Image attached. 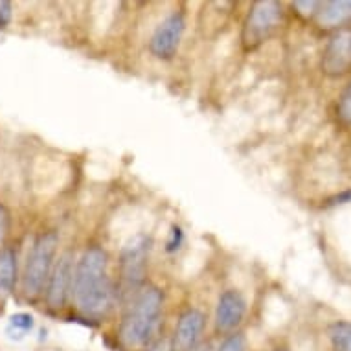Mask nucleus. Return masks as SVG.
Segmentation results:
<instances>
[{"label":"nucleus","instance_id":"4be33fe9","mask_svg":"<svg viewBox=\"0 0 351 351\" xmlns=\"http://www.w3.org/2000/svg\"><path fill=\"white\" fill-rule=\"evenodd\" d=\"M193 351H213V350H212V344H201V346H197Z\"/></svg>","mask_w":351,"mask_h":351},{"label":"nucleus","instance_id":"9b49d317","mask_svg":"<svg viewBox=\"0 0 351 351\" xmlns=\"http://www.w3.org/2000/svg\"><path fill=\"white\" fill-rule=\"evenodd\" d=\"M320 28L333 29L351 23V0H329L322 2L317 13Z\"/></svg>","mask_w":351,"mask_h":351},{"label":"nucleus","instance_id":"6ab92c4d","mask_svg":"<svg viewBox=\"0 0 351 351\" xmlns=\"http://www.w3.org/2000/svg\"><path fill=\"white\" fill-rule=\"evenodd\" d=\"M13 8L10 2H0V28H6L12 23Z\"/></svg>","mask_w":351,"mask_h":351},{"label":"nucleus","instance_id":"9d476101","mask_svg":"<svg viewBox=\"0 0 351 351\" xmlns=\"http://www.w3.org/2000/svg\"><path fill=\"white\" fill-rule=\"evenodd\" d=\"M206 326V317L199 309H186L179 317L173 333L171 351H193L199 346Z\"/></svg>","mask_w":351,"mask_h":351},{"label":"nucleus","instance_id":"4468645a","mask_svg":"<svg viewBox=\"0 0 351 351\" xmlns=\"http://www.w3.org/2000/svg\"><path fill=\"white\" fill-rule=\"evenodd\" d=\"M217 351H247V339L243 333H230L226 337Z\"/></svg>","mask_w":351,"mask_h":351},{"label":"nucleus","instance_id":"5701e85b","mask_svg":"<svg viewBox=\"0 0 351 351\" xmlns=\"http://www.w3.org/2000/svg\"><path fill=\"white\" fill-rule=\"evenodd\" d=\"M274 351H285V350H274Z\"/></svg>","mask_w":351,"mask_h":351},{"label":"nucleus","instance_id":"412c9836","mask_svg":"<svg viewBox=\"0 0 351 351\" xmlns=\"http://www.w3.org/2000/svg\"><path fill=\"white\" fill-rule=\"evenodd\" d=\"M348 202H351V188L328 199V206H339V204H348Z\"/></svg>","mask_w":351,"mask_h":351},{"label":"nucleus","instance_id":"f8f14e48","mask_svg":"<svg viewBox=\"0 0 351 351\" xmlns=\"http://www.w3.org/2000/svg\"><path fill=\"white\" fill-rule=\"evenodd\" d=\"M17 283V252L6 247L0 250V298L10 296Z\"/></svg>","mask_w":351,"mask_h":351},{"label":"nucleus","instance_id":"f257e3e1","mask_svg":"<svg viewBox=\"0 0 351 351\" xmlns=\"http://www.w3.org/2000/svg\"><path fill=\"white\" fill-rule=\"evenodd\" d=\"M107 263V252L101 247H88L75 263L72 294L77 309L88 318H104L114 304Z\"/></svg>","mask_w":351,"mask_h":351},{"label":"nucleus","instance_id":"ddd939ff","mask_svg":"<svg viewBox=\"0 0 351 351\" xmlns=\"http://www.w3.org/2000/svg\"><path fill=\"white\" fill-rule=\"evenodd\" d=\"M329 340L335 351H351V322H337L329 328Z\"/></svg>","mask_w":351,"mask_h":351},{"label":"nucleus","instance_id":"f03ea898","mask_svg":"<svg viewBox=\"0 0 351 351\" xmlns=\"http://www.w3.org/2000/svg\"><path fill=\"white\" fill-rule=\"evenodd\" d=\"M164 294L158 287H142L121 320L120 340L127 350L138 351L149 344L160 322Z\"/></svg>","mask_w":351,"mask_h":351},{"label":"nucleus","instance_id":"2eb2a0df","mask_svg":"<svg viewBox=\"0 0 351 351\" xmlns=\"http://www.w3.org/2000/svg\"><path fill=\"white\" fill-rule=\"evenodd\" d=\"M337 112H339L340 120L351 125V83L348 85L344 93H342V96H340L339 105H337Z\"/></svg>","mask_w":351,"mask_h":351},{"label":"nucleus","instance_id":"1a4fd4ad","mask_svg":"<svg viewBox=\"0 0 351 351\" xmlns=\"http://www.w3.org/2000/svg\"><path fill=\"white\" fill-rule=\"evenodd\" d=\"M324 74L337 77L351 70V28H344L329 39L322 58Z\"/></svg>","mask_w":351,"mask_h":351},{"label":"nucleus","instance_id":"6e6552de","mask_svg":"<svg viewBox=\"0 0 351 351\" xmlns=\"http://www.w3.org/2000/svg\"><path fill=\"white\" fill-rule=\"evenodd\" d=\"M247 313V300L236 289H226L215 307V331L221 335L234 333Z\"/></svg>","mask_w":351,"mask_h":351},{"label":"nucleus","instance_id":"dca6fc26","mask_svg":"<svg viewBox=\"0 0 351 351\" xmlns=\"http://www.w3.org/2000/svg\"><path fill=\"white\" fill-rule=\"evenodd\" d=\"M10 328L17 329L21 333H28L34 329V317L28 313H17L10 318Z\"/></svg>","mask_w":351,"mask_h":351},{"label":"nucleus","instance_id":"39448f33","mask_svg":"<svg viewBox=\"0 0 351 351\" xmlns=\"http://www.w3.org/2000/svg\"><path fill=\"white\" fill-rule=\"evenodd\" d=\"M149 252L151 239L145 234H136L125 243L120 256V276L125 293H138L144 285Z\"/></svg>","mask_w":351,"mask_h":351},{"label":"nucleus","instance_id":"aec40b11","mask_svg":"<svg viewBox=\"0 0 351 351\" xmlns=\"http://www.w3.org/2000/svg\"><path fill=\"white\" fill-rule=\"evenodd\" d=\"M182 239H184V236H182V230H180L179 226H175L171 232V239L167 241V252H175V250L180 247Z\"/></svg>","mask_w":351,"mask_h":351},{"label":"nucleus","instance_id":"0eeeda50","mask_svg":"<svg viewBox=\"0 0 351 351\" xmlns=\"http://www.w3.org/2000/svg\"><path fill=\"white\" fill-rule=\"evenodd\" d=\"M74 254L64 252L61 258L53 263L52 274L47 283V302L52 309H61L66 304L72 283H74Z\"/></svg>","mask_w":351,"mask_h":351},{"label":"nucleus","instance_id":"423d86ee","mask_svg":"<svg viewBox=\"0 0 351 351\" xmlns=\"http://www.w3.org/2000/svg\"><path fill=\"white\" fill-rule=\"evenodd\" d=\"M186 19L180 12H171L155 28L149 39V52L160 61H169L179 50L184 35Z\"/></svg>","mask_w":351,"mask_h":351},{"label":"nucleus","instance_id":"20e7f679","mask_svg":"<svg viewBox=\"0 0 351 351\" xmlns=\"http://www.w3.org/2000/svg\"><path fill=\"white\" fill-rule=\"evenodd\" d=\"M282 24V4L274 0H259L254 2L248 10L247 19L243 23L241 40L247 50L258 48L265 43L276 28Z\"/></svg>","mask_w":351,"mask_h":351},{"label":"nucleus","instance_id":"f3484780","mask_svg":"<svg viewBox=\"0 0 351 351\" xmlns=\"http://www.w3.org/2000/svg\"><path fill=\"white\" fill-rule=\"evenodd\" d=\"M320 4L322 2H315V0H311V2H293V8L296 10V13L298 15H302V17L309 19V17H317L318 10H320Z\"/></svg>","mask_w":351,"mask_h":351},{"label":"nucleus","instance_id":"7ed1b4c3","mask_svg":"<svg viewBox=\"0 0 351 351\" xmlns=\"http://www.w3.org/2000/svg\"><path fill=\"white\" fill-rule=\"evenodd\" d=\"M59 236L58 232H43L34 241V247L28 254L26 269H24L23 289L26 296H37L47 287L53 269V259L58 254Z\"/></svg>","mask_w":351,"mask_h":351},{"label":"nucleus","instance_id":"a211bd4d","mask_svg":"<svg viewBox=\"0 0 351 351\" xmlns=\"http://www.w3.org/2000/svg\"><path fill=\"white\" fill-rule=\"evenodd\" d=\"M8 232H10V212L4 204H0V245L6 239Z\"/></svg>","mask_w":351,"mask_h":351}]
</instances>
